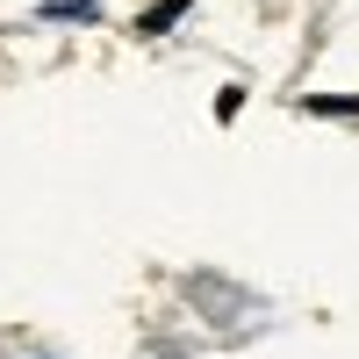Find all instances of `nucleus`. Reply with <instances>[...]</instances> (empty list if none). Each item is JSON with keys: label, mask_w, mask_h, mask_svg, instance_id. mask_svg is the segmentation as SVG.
Returning <instances> with one entry per match:
<instances>
[]
</instances>
